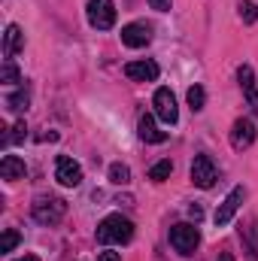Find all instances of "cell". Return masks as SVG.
Listing matches in <instances>:
<instances>
[{
	"mask_svg": "<svg viewBox=\"0 0 258 261\" xmlns=\"http://www.w3.org/2000/svg\"><path fill=\"white\" fill-rule=\"evenodd\" d=\"M134 240V222L125 219L122 213H113L107 216L100 225H97V243H131Z\"/></svg>",
	"mask_w": 258,
	"mask_h": 261,
	"instance_id": "6da1fadb",
	"label": "cell"
},
{
	"mask_svg": "<svg viewBox=\"0 0 258 261\" xmlns=\"http://www.w3.org/2000/svg\"><path fill=\"white\" fill-rule=\"evenodd\" d=\"M31 213H34V219L40 225H58L67 216V200L64 197H55V195H40L34 200Z\"/></svg>",
	"mask_w": 258,
	"mask_h": 261,
	"instance_id": "7a4b0ae2",
	"label": "cell"
},
{
	"mask_svg": "<svg viewBox=\"0 0 258 261\" xmlns=\"http://www.w3.org/2000/svg\"><path fill=\"white\" fill-rule=\"evenodd\" d=\"M170 246L179 252V255H194V249L200 246V231L189 225V222H179L170 228Z\"/></svg>",
	"mask_w": 258,
	"mask_h": 261,
	"instance_id": "3957f363",
	"label": "cell"
},
{
	"mask_svg": "<svg viewBox=\"0 0 258 261\" xmlns=\"http://www.w3.org/2000/svg\"><path fill=\"white\" fill-rule=\"evenodd\" d=\"M85 12H88V24L94 31H110L116 24V3L113 0H88Z\"/></svg>",
	"mask_w": 258,
	"mask_h": 261,
	"instance_id": "277c9868",
	"label": "cell"
},
{
	"mask_svg": "<svg viewBox=\"0 0 258 261\" xmlns=\"http://www.w3.org/2000/svg\"><path fill=\"white\" fill-rule=\"evenodd\" d=\"M152 107H155V116L164 125H176L179 122V107H176V97H173L170 88H158L155 97H152Z\"/></svg>",
	"mask_w": 258,
	"mask_h": 261,
	"instance_id": "5b68a950",
	"label": "cell"
},
{
	"mask_svg": "<svg viewBox=\"0 0 258 261\" xmlns=\"http://www.w3.org/2000/svg\"><path fill=\"white\" fill-rule=\"evenodd\" d=\"M246 200V189L243 186H234L231 192H228V197L219 203V210L213 213V222H216V228H225L231 219H234V213L240 210V203Z\"/></svg>",
	"mask_w": 258,
	"mask_h": 261,
	"instance_id": "8992f818",
	"label": "cell"
},
{
	"mask_svg": "<svg viewBox=\"0 0 258 261\" xmlns=\"http://www.w3.org/2000/svg\"><path fill=\"white\" fill-rule=\"evenodd\" d=\"M55 179L64 189H76V186H82V167L70 155H58V161H55Z\"/></svg>",
	"mask_w": 258,
	"mask_h": 261,
	"instance_id": "52a82bcc",
	"label": "cell"
},
{
	"mask_svg": "<svg viewBox=\"0 0 258 261\" xmlns=\"http://www.w3.org/2000/svg\"><path fill=\"white\" fill-rule=\"evenodd\" d=\"M216 164L210 161V155H194L192 161V182L197 189H213L216 186Z\"/></svg>",
	"mask_w": 258,
	"mask_h": 261,
	"instance_id": "ba28073f",
	"label": "cell"
},
{
	"mask_svg": "<svg viewBox=\"0 0 258 261\" xmlns=\"http://www.w3.org/2000/svg\"><path fill=\"white\" fill-rule=\"evenodd\" d=\"M122 43L128 46V49H143V46H149L152 43V24H146V21H131L122 28Z\"/></svg>",
	"mask_w": 258,
	"mask_h": 261,
	"instance_id": "9c48e42d",
	"label": "cell"
},
{
	"mask_svg": "<svg viewBox=\"0 0 258 261\" xmlns=\"http://www.w3.org/2000/svg\"><path fill=\"white\" fill-rule=\"evenodd\" d=\"M252 143H255V122H252V119H237L234 128H231V146H234L237 152H243V149H249Z\"/></svg>",
	"mask_w": 258,
	"mask_h": 261,
	"instance_id": "30bf717a",
	"label": "cell"
},
{
	"mask_svg": "<svg viewBox=\"0 0 258 261\" xmlns=\"http://www.w3.org/2000/svg\"><path fill=\"white\" fill-rule=\"evenodd\" d=\"M158 73H161V67L155 61H128L125 64V76L131 82H155Z\"/></svg>",
	"mask_w": 258,
	"mask_h": 261,
	"instance_id": "8fae6325",
	"label": "cell"
},
{
	"mask_svg": "<svg viewBox=\"0 0 258 261\" xmlns=\"http://www.w3.org/2000/svg\"><path fill=\"white\" fill-rule=\"evenodd\" d=\"M237 79H240V91L246 97V103L252 107V113H258V88H255V73L249 64H240L237 70Z\"/></svg>",
	"mask_w": 258,
	"mask_h": 261,
	"instance_id": "7c38bea8",
	"label": "cell"
},
{
	"mask_svg": "<svg viewBox=\"0 0 258 261\" xmlns=\"http://www.w3.org/2000/svg\"><path fill=\"white\" fill-rule=\"evenodd\" d=\"M21 49H24V31L18 24H6V34H3V58L12 61Z\"/></svg>",
	"mask_w": 258,
	"mask_h": 261,
	"instance_id": "4fadbf2b",
	"label": "cell"
},
{
	"mask_svg": "<svg viewBox=\"0 0 258 261\" xmlns=\"http://www.w3.org/2000/svg\"><path fill=\"white\" fill-rule=\"evenodd\" d=\"M0 176H3L6 182H15V179H24V176H28V167H24V161H21L18 155H3V161H0Z\"/></svg>",
	"mask_w": 258,
	"mask_h": 261,
	"instance_id": "5bb4252c",
	"label": "cell"
},
{
	"mask_svg": "<svg viewBox=\"0 0 258 261\" xmlns=\"http://www.w3.org/2000/svg\"><path fill=\"white\" fill-rule=\"evenodd\" d=\"M137 134H140V140H143V143H164V140H167V134H164V130H158V125H155V119H152V116H140Z\"/></svg>",
	"mask_w": 258,
	"mask_h": 261,
	"instance_id": "9a60e30c",
	"label": "cell"
},
{
	"mask_svg": "<svg viewBox=\"0 0 258 261\" xmlns=\"http://www.w3.org/2000/svg\"><path fill=\"white\" fill-rule=\"evenodd\" d=\"M28 107H31V94H28V88H18V91L6 94V110H9V113H24Z\"/></svg>",
	"mask_w": 258,
	"mask_h": 261,
	"instance_id": "2e32d148",
	"label": "cell"
},
{
	"mask_svg": "<svg viewBox=\"0 0 258 261\" xmlns=\"http://www.w3.org/2000/svg\"><path fill=\"white\" fill-rule=\"evenodd\" d=\"M186 100H189L192 113H200V110L207 107V91H203V85H192V88L186 91Z\"/></svg>",
	"mask_w": 258,
	"mask_h": 261,
	"instance_id": "e0dca14e",
	"label": "cell"
},
{
	"mask_svg": "<svg viewBox=\"0 0 258 261\" xmlns=\"http://www.w3.org/2000/svg\"><path fill=\"white\" fill-rule=\"evenodd\" d=\"M110 182H116V186H128L131 182V167L128 164H122V161L110 164Z\"/></svg>",
	"mask_w": 258,
	"mask_h": 261,
	"instance_id": "ac0fdd59",
	"label": "cell"
},
{
	"mask_svg": "<svg viewBox=\"0 0 258 261\" xmlns=\"http://www.w3.org/2000/svg\"><path fill=\"white\" fill-rule=\"evenodd\" d=\"M237 15L243 18V24H255L258 21V6L252 0H240V3H237Z\"/></svg>",
	"mask_w": 258,
	"mask_h": 261,
	"instance_id": "d6986e66",
	"label": "cell"
},
{
	"mask_svg": "<svg viewBox=\"0 0 258 261\" xmlns=\"http://www.w3.org/2000/svg\"><path fill=\"white\" fill-rule=\"evenodd\" d=\"M28 137V125L24 122H15L12 128H9V134H3V146H12V143H21Z\"/></svg>",
	"mask_w": 258,
	"mask_h": 261,
	"instance_id": "ffe728a7",
	"label": "cell"
},
{
	"mask_svg": "<svg viewBox=\"0 0 258 261\" xmlns=\"http://www.w3.org/2000/svg\"><path fill=\"white\" fill-rule=\"evenodd\" d=\"M0 82H6V85L21 82V73H18V67L12 64V61H3V67H0Z\"/></svg>",
	"mask_w": 258,
	"mask_h": 261,
	"instance_id": "44dd1931",
	"label": "cell"
},
{
	"mask_svg": "<svg viewBox=\"0 0 258 261\" xmlns=\"http://www.w3.org/2000/svg\"><path fill=\"white\" fill-rule=\"evenodd\" d=\"M170 173H173V164H170V161H158V164L149 170V179H152V182H164Z\"/></svg>",
	"mask_w": 258,
	"mask_h": 261,
	"instance_id": "7402d4cb",
	"label": "cell"
},
{
	"mask_svg": "<svg viewBox=\"0 0 258 261\" xmlns=\"http://www.w3.org/2000/svg\"><path fill=\"white\" fill-rule=\"evenodd\" d=\"M18 243H21V234H18V231H12V228H6V231H3V237H0V252H12Z\"/></svg>",
	"mask_w": 258,
	"mask_h": 261,
	"instance_id": "603a6c76",
	"label": "cell"
},
{
	"mask_svg": "<svg viewBox=\"0 0 258 261\" xmlns=\"http://www.w3.org/2000/svg\"><path fill=\"white\" fill-rule=\"evenodd\" d=\"M170 3H173V0H149V6H152V9H158V12H167V9H170Z\"/></svg>",
	"mask_w": 258,
	"mask_h": 261,
	"instance_id": "cb8c5ba5",
	"label": "cell"
},
{
	"mask_svg": "<svg viewBox=\"0 0 258 261\" xmlns=\"http://www.w3.org/2000/svg\"><path fill=\"white\" fill-rule=\"evenodd\" d=\"M97 261H122V258H119V252H110V249H107V252H100Z\"/></svg>",
	"mask_w": 258,
	"mask_h": 261,
	"instance_id": "d4e9b609",
	"label": "cell"
},
{
	"mask_svg": "<svg viewBox=\"0 0 258 261\" xmlns=\"http://www.w3.org/2000/svg\"><path fill=\"white\" fill-rule=\"evenodd\" d=\"M189 213H192V216H194V222H197V219H200V216H203V210H200V206H197V203H192V206H189Z\"/></svg>",
	"mask_w": 258,
	"mask_h": 261,
	"instance_id": "484cf974",
	"label": "cell"
},
{
	"mask_svg": "<svg viewBox=\"0 0 258 261\" xmlns=\"http://www.w3.org/2000/svg\"><path fill=\"white\" fill-rule=\"evenodd\" d=\"M219 261H234V255L231 252H219Z\"/></svg>",
	"mask_w": 258,
	"mask_h": 261,
	"instance_id": "4316f807",
	"label": "cell"
},
{
	"mask_svg": "<svg viewBox=\"0 0 258 261\" xmlns=\"http://www.w3.org/2000/svg\"><path fill=\"white\" fill-rule=\"evenodd\" d=\"M15 261H40L37 255H24V258H15Z\"/></svg>",
	"mask_w": 258,
	"mask_h": 261,
	"instance_id": "83f0119b",
	"label": "cell"
}]
</instances>
